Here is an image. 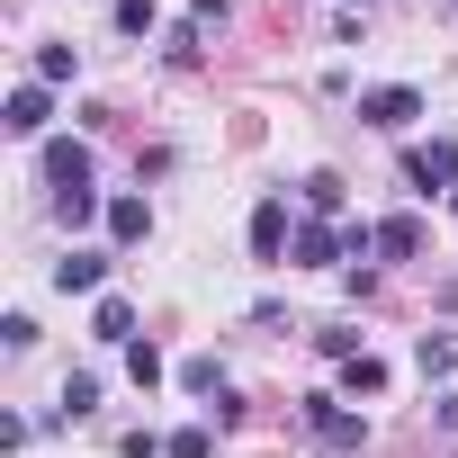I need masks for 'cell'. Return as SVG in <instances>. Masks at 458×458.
Listing matches in <instances>:
<instances>
[{"instance_id": "obj_1", "label": "cell", "mask_w": 458, "mask_h": 458, "mask_svg": "<svg viewBox=\"0 0 458 458\" xmlns=\"http://www.w3.org/2000/svg\"><path fill=\"white\" fill-rule=\"evenodd\" d=\"M306 440H315V449H342V458H351V449L369 440V422H360V413H351L342 395H306Z\"/></svg>"}, {"instance_id": "obj_2", "label": "cell", "mask_w": 458, "mask_h": 458, "mask_svg": "<svg viewBox=\"0 0 458 458\" xmlns=\"http://www.w3.org/2000/svg\"><path fill=\"white\" fill-rule=\"evenodd\" d=\"M422 117V90L413 81H386V90H360V126H377V135H404Z\"/></svg>"}, {"instance_id": "obj_3", "label": "cell", "mask_w": 458, "mask_h": 458, "mask_svg": "<svg viewBox=\"0 0 458 458\" xmlns=\"http://www.w3.org/2000/svg\"><path fill=\"white\" fill-rule=\"evenodd\" d=\"M37 171H46V189H64V198H81V189H90V144H72V135H55V144L37 153Z\"/></svg>"}, {"instance_id": "obj_4", "label": "cell", "mask_w": 458, "mask_h": 458, "mask_svg": "<svg viewBox=\"0 0 458 458\" xmlns=\"http://www.w3.org/2000/svg\"><path fill=\"white\" fill-rule=\"evenodd\" d=\"M404 180H413V189H449V180H458V144H413V153H404Z\"/></svg>"}, {"instance_id": "obj_5", "label": "cell", "mask_w": 458, "mask_h": 458, "mask_svg": "<svg viewBox=\"0 0 458 458\" xmlns=\"http://www.w3.org/2000/svg\"><path fill=\"white\" fill-rule=\"evenodd\" d=\"M288 252V198H261L252 207V261H279Z\"/></svg>"}, {"instance_id": "obj_6", "label": "cell", "mask_w": 458, "mask_h": 458, "mask_svg": "<svg viewBox=\"0 0 458 458\" xmlns=\"http://www.w3.org/2000/svg\"><path fill=\"white\" fill-rule=\"evenodd\" d=\"M46 117H55V99H46V81H28V90H10V135H46Z\"/></svg>"}, {"instance_id": "obj_7", "label": "cell", "mask_w": 458, "mask_h": 458, "mask_svg": "<svg viewBox=\"0 0 458 458\" xmlns=\"http://www.w3.org/2000/svg\"><path fill=\"white\" fill-rule=\"evenodd\" d=\"M99 279H108V252H64V261H55V288H64V297H90Z\"/></svg>"}, {"instance_id": "obj_8", "label": "cell", "mask_w": 458, "mask_h": 458, "mask_svg": "<svg viewBox=\"0 0 458 458\" xmlns=\"http://www.w3.org/2000/svg\"><path fill=\"white\" fill-rule=\"evenodd\" d=\"M108 234H117V243H144V234H153V207H144V198H108Z\"/></svg>"}, {"instance_id": "obj_9", "label": "cell", "mask_w": 458, "mask_h": 458, "mask_svg": "<svg viewBox=\"0 0 458 458\" xmlns=\"http://www.w3.org/2000/svg\"><path fill=\"white\" fill-rule=\"evenodd\" d=\"M377 252H386V261H413V252H422V216H386V225H377Z\"/></svg>"}, {"instance_id": "obj_10", "label": "cell", "mask_w": 458, "mask_h": 458, "mask_svg": "<svg viewBox=\"0 0 458 458\" xmlns=\"http://www.w3.org/2000/svg\"><path fill=\"white\" fill-rule=\"evenodd\" d=\"M297 261H306V270H333V261H342V234H333V225H306V234H297Z\"/></svg>"}, {"instance_id": "obj_11", "label": "cell", "mask_w": 458, "mask_h": 458, "mask_svg": "<svg viewBox=\"0 0 458 458\" xmlns=\"http://www.w3.org/2000/svg\"><path fill=\"white\" fill-rule=\"evenodd\" d=\"M413 369H422V377H449V369H458V342H449V333H422Z\"/></svg>"}, {"instance_id": "obj_12", "label": "cell", "mask_w": 458, "mask_h": 458, "mask_svg": "<svg viewBox=\"0 0 458 458\" xmlns=\"http://www.w3.org/2000/svg\"><path fill=\"white\" fill-rule=\"evenodd\" d=\"M342 386H351V395H386V360H369V351L342 360Z\"/></svg>"}, {"instance_id": "obj_13", "label": "cell", "mask_w": 458, "mask_h": 458, "mask_svg": "<svg viewBox=\"0 0 458 458\" xmlns=\"http://www.w3.org/2000/svg\"><path fill=\"white\" fill-rule=\"evenodd\" d=\"M99 342H135V306L126 297H99Z\"/></svg>"}, {"instance_id": "obj_14", "label": "cell", "mask_w": 458, "mask_h": 458, "mask_svg": "<svg viewBox=\"0 0 458 458\" xmlns=\"http://www.w3.org/2000/svg\"><path fill=\"white\" fill-rule=\"evenodd\" d=\"M72 72H81L72 46H37V81H72Z\"/></svg>"}, {"instance_id": "obj_15", "label": "cell", "mask_w": 458, "mask_h": 458, "mask_svg": "<svg viewBox=\"0 0 458 458\" xmlns=\"http://www.w3.org/2000/svg\"><path fill=\"white\" fill-rule=\"evenodd\" d=\"M306 207H315V216H342V180L315 171V180H306Z\"/></svg>"}, {"instance_id": "obj_16", "label": "cell", "mask_w": 458, "mask_h": 458, "mask_svg": "<svg viewBox=\"0 0 458 458\" xmlns=\"http://www.w3.org/2000/svg\"><path fill=\"white\" fill-rule=\"evenodd\" d=\"M126 377L153 386V377H162V351H153V342H126Z\"/></svg>"}, {"instance_id": "obj_17", "label": "cell", "mask_w": 458, "mask_h": 458, "mask_svg": "<svg viewBox=\"0 0 458 458\" xmlns=\"http://www.w3.org/2000/svg\"><path fill=\"white\" fill-rule=\"evenodd\" d=\"M117 37H153V0H117Z\"/></svg>"}, {"instance_id": "obj_18", "label": "cell", "mask_w": 458, "mask_h": 458, "mask_svg": "<svg viewBox=\"0 0 458 458\" xmlns=\"http://www.w3.org/2000/svg\"><path fill=\"white\" fill-rule=\"evenodd\" d=\"M90 404H99V377H64V413H72V422H81V413H90Z\"/></svg>"}, {"instance_id": "obj_19", "label": "cell", "mask_w": 458, "mask_h": 458, "mask_svg": "<svg viewBox=\"0 0 458 458\" xmlns=\"http://www.w3.org/2000/svg\"><path fill=\"white\" fill-rule=\"evenodd\" d=\"M180 386H189V395H216L225 377H216V360H189V369H180Z\"/></svg>"}, {"instance_id": "obj_20", "label": "cell", "mask_w": 458, "mask_h": 458, "mask_svg": "<svg viewBox=\"0 0 458 458\" xmlns=\"http://www.w3.org/2000/svg\"><path fill=\"white\" fill-rule=\"evenodd\" d=\"M207 449H216V440H207V431L189 422V431H171V449H162V458H207Z\"/></svg>"}, {"instance_id": "obj_21", "label": "cell", "mask_w": 458, "mask_h": 458, "mask_svg": "<svg viewBox=\"0 0 458 458\" xmlns=\"http://www.w3.org/2000/svg\"><path fill=\"white\" fill-rule=\"evenodd\" d=\"M189 28L207 37V28H225V0H189Z\"/></svg>"}, {"instance_id": "obj_22", "label": "cell", "mask_w": 458, "mask_h": 458, "mask_svg": "<svg viewBox=\"0 0 458 458\" xmlns=\"http://www.w3.org/2000/svg\"><path fill=\"white\" fill-rule=\"evenodd\" d=\"M440 422H449V431H458V395H449V404H440Z\"/></svg>"}]
</instances>
